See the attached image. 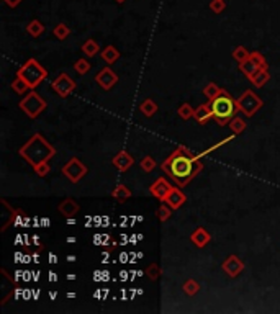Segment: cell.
<instances>
[{"label": "cell", "mask_w": 280, "mask_h": 314, "mask_svg": "<svg viewBox=\"0 0 280 314\" xmlns=\"http://www.w3.org/2000/svg\"><path fill=\"white\" fill-rule=\"evenodd\" d=\"M160 169L169 175L178 187H187L196 175L204 170V164L200 162L198 156H194L192 151L184 146L177 149L160 164Z\"/></svg>", "instance_id": "obj_1"}, {"label": "cell", "mask_w": 280, "mask_h": 314, "mask_svg": "<svg viewBox=\"0 0 280 314\" xmlns=\"http://www.w3.org/2000/svg\"><path fill=\"white\" fill-rule=\"evenodd\" d=\"M18 154L32 165V167H36V165L43 162H50L51 159L56 156V149L54 146L48 143L43 134L34 133L32 138L20 147Z\"/></svg>", "instance_id": "obj_2"}, {"label": "cell", "mask_w": 280, "mask_h": 314, "mask_svg": "<svg viewBox=\"0 0 280 314\" xmlns=\"http://www.w3.org/2000/svg\"><path fill=\"white\" fill-rule=\"evenodd\" d=\"M212 108H213V118L218 123V126H226L233 118L236 116L238 110V103L236 100L231 97L230 92H226L222 88L220 95L212 100Z\"/></svg>", "instance_id": "obj_3"}, {"label": "cell", "mask_w": 280, "mask_h": 314, "mask_svg": "<svg viewBox=\"0 0 280 314\" xmlns=\"http://www.w3.org/2000/svg\"><path fill=\"white\" fill-rule=\"evenodd\" d=\"M16 75H20L22 79L30 85V88H36L48 77V70L41 66L36 59L32 57V59H28L18 70H16Z\"/></svg>", "instance_id": "obj_4"}, {"label": "cell", "mask_w": 280, "mask_h": 314, "mask_svg": "<svg viewBox=\"0 0 280 314\" xmlns=\"http://www.w3.org/2000/svg\"><path fill=\"white\" fill-rule=\"evenodd\" d=\"M18 106H20V110L23 111V113L30 118V120H34V118H38L48 108V103H46V100L40 95V93L32 90V92L26 93V97L18 103Z\"/></svg>", "instance_id": "obj_5"}, {"label": "cell", "mask_w": 280, "mask_h": 314, "mask_svg": "<svg viewBox=\"0 0 280 314\" xmlns=\"http://www.w3.org/2000/svg\"><path fill=\"white\" fill-rule=\"evenodd\" d=\"M236 103H238V110L246 115L248 118L254 116L262 106H264V102H262L252 90H244L242 95L240 98H236Z\"/></svg>", "instance_id": "obj_6"}, {"label": "cell", "mask_w": 280, "mask_h": 314, "mask_svg": "<svg viewBox=\"0 0 280 314\" xmlns=\"http://www.w3.org/2000/svg\"><path fill=\"white\" fill-rule=\"evenodd\" d=\"M267 67H269V64H267L264 54L259 51H252L251 56H249L244 62L240 64V70L248 77V79H252L259 70H264Z\"/></svg>", "instance_id": "obj_7"}, {"label": "cell", "mask_w": 280, "mask_h": 314, "mask_svg": "<svg viewBox=\"0 0 280 314\" xmlns=\"http://www.w3.org/2000/svg\"><path fill=\"white\" fill-rule=\"evenodd\" d=\"M61 170H62L66 179H69V182H72V183H79L88 172L87 165L82 162L79 157H70L69 161L62 165Z\"/></svg>", "instance_id": "obj_8"}, {"label": "cell", "mask_w": 280, "mask_h": 314, "mask_svg": "<svg viewBox=\"0 0 280 314\" xmlns=\"http://www.w3.org/2000/svg\"><path fill=\"white\" fill-rule=\"evenodd\" d=\"M52 90H54L56 93L61 98H66V97H69L70 93L74 92V88H76V80H72L70 77L66 74V72H61L54 80H52Z\"/></svg>", "instance_id": "obj_9"}, {"label": "cell", "mask_w": 280, "mask_h": 314, "mask_svg": "<svg viewBox=\"0 0 280 314\" xmlns=\"http://www.w3.org/2000/svg\"><path fill=\"white\" fill-rule=\"evenodd\" d=\"M222 270L230 278H236L244 270V262L238 256H228L222 264Z\"/></svg>", "instance_id": "obj_10"}, {"label": "cell", "mask_w": 280, "mask_h": 314, "mask_svg": "<svg viewBox=\"0 0 280 314\" xmlns=\"http://www.w3.org/2000/svg\"><path fill=\"white\" fill-rule=\"evenodd\" d=\"M95 82H97L98 87L104 88V90H110V88L115 87V84L118 82V75L113 72L112 67H104L97 75H95Z\"/></svg>", "instance_id": "obj_11"}, {"label": "cell", "mask_w": 280, "mask_h": 314, "mask_svg": "<svg viewBox=\"0 0 280 314\" xmlns=\"http://www.w3.org/2000/svg\"><path fill=\"white\" fill-rule=\"evenodd\" d=\"M170 190H172V185L164 179V177H159V179L154 180V183L150 187V193L154 198H158L160 201H166Z\"/></svg>", "instance_id": "obj_12"}, {"label": "cell", "mask_w": 280, "mask_h": 314, "mask_svg": "<svg viewBox=\"0 0 280 314\" xmlns=\"http://www.w3.org/2000/svg\"><path fill=\"white\" fill-rule=\"evenodd\" d=\"M58 211L61 213V216H64L66 219H72L79 215L80 206L74 198L69 197V198H64L61 203L58 205Z\"/></svg>", "instance_id": "obj_13"}, {"label": "cell", "mask_w": 280, "mask_h": 314, "mask_svg": "<svg viewBox=\"0 0 280 314\" xmlns=\"http://www.w3.org/2000/svg\"><path fill=\"white\" fill-rule=\"evenodd\" d=\"M186 201H187V195L180 190V187L178 185L172 187V190L169 192L168 198H166V203H168L174 211L180 208L182 205H186Z\"/></svg>", "instance_id": "obj_14"}, {"label": "cell", "mask_w": 280, "mask_h": 314, "mask_svg": "<svg viewBox=\"0 0 280 314\" xmlns=\"http://www.w3.org/2000/svg\"><path fill=\"white\" fill-rule=\"evenodd\" d=\"M112 164L115 165V167L120 172H126L128 169H131V165L134 164V159L126 151H122V152H118L116 156L112 159Z\"/></svg>", "instance_id": "obj_15"}, {"label": "cell", "mask_w": 280, "mask_h": 314, "mask_svg": "<svg viewBox=\"0 0 280 314\" xmlns=\"http://www.w3.org/2000/svg\"><path fill=\"white\" fill-rule=\"evenodd\" d=\"M210 118H213V108H212V102L208 100L206 103H202L198 108L195 110L194 120L198 124H205L206 121H210Z\"/></svg>", "instance_id": "obj_16"}, {"label": "cell", "mask_w": 280, "mask_h": 314, "mask_svg": "<svg viewBox=\"0 0 280 314\" xmlns=\"http://www.w3.org/2000/svg\"><path fill=\"white\" fill-rule=\"evenodd\" d=\"M190 241H192V244L196 246L198 249H204L208 242L212 241V236L205 228H196L194 233L190 234Z\"/></svg>", "instance_id": "obj_17"}, {"label": "cell", "mask_w": 280, "mask_h": 314, "mask_svg": "<svg viewBox=\"0 0 280 314\" xmlns=\"http://www.w3.org/2000/svg\"><path fill=\"white\" fill-rule=\"evenodd\" d=\"M100 57H102L106 64H113L120 59V51H118L113 44H108L102 49V52H100Z\"/></svg>", "instance_id": "obj_18"}, {"label": "cell", "mask_w": 280, "mask_h": 314, "mask_svg": "<svg viewBox=\"0 0 280 314\" xmlns=\"http://www.w3.org/2000/svg\"><path fill=\"white\" fill-rule=\"evenodd\" d=\"M112 198H115L118 203H124V201L131 198V190H130L126 185L120 183V185H116L112 190Z\"/></svg>", "instance_id": "obj_19"}, {"label": "cell", "mask_w": 280, "mask_h": 314, "mask_svg": "<svg viewBox=\"0 0 280 314\" xmlns=\"http://www.w3.org/2000/svg\"><path fill=\"white\" fill-rule=\"evenodd\" d=\"M82 52H84L87 57H95L100 52V44L92 38L86 39L84 44H82Z\"/></svg>", "instance_id": "obj_20"}, {"label": "cell", "mask_w": 280, "mask_h": 314, "mask_svg": "<svg viewBox=\"0 0 280 314\" xmlns=\"http://www.w3.org/2000/svg\"><path fill=\"white\" fill-rule=\"evenodd\" d=\"M140 110H141V113L144 116L151 118V116H154L158 113V103L154 102V100H151V98H146L144 102H141Z\"/></svg>", "instance_id": "obj_21"}, {"label": "cell", "mask_w": 280, "mask_h": 314, "mask_svg": "<svg viewBox=\"0 0 280 314\" xmlns=\"http://www.w3.org/2000/svg\"><path fill=\"white\" fill-rule=\"evenodd\" d=\"M26 33L30 34V36H33V38H40L41 34L44 33V25L41 23L40 20H32L28 23V26H26Z\"/></svg>", "instance_id": "obj_22"}, {"label": "cell", "mask_w": 280, "mask_h": 314, "mask_svg": "<svg viewBox=\"0 0 280 314\" xmlns=\"http://www.w3.org/2000/svg\"><path fill=\"white\" fill-rule=\"evenodd\" d=\"M249 80L252 82V85H254V87L262 88V87H264V85L267 84V82L270 80V74H269V70H267V69L259 70V72L256 74V75L252 77V79H249Z\"/></svg>", "instance_id": "obj_23"}, {"label": "cell", "mask_w": 280, "mask_h": 314, "mask_svg": "<svg viewBox=\"0 0 280 314\" xmlns=\"http://www.w3.org/2000/svg\"><path fill=\"white\" fill-rule=\"evenodd\" d=\"M182 290H184V293H186L187 296H195L196 293L200 292V283L196 280H194V278H188V280L184 282Z\"/></svg>", "instance_id": "obj_24"}, {"label": "cell", "mask_w": 280, "mask_h": 314, "mask_svg": "<svg viewBox=\"0 0 280 314\" xmlns=\"http://www.w3.org/2000/svg\"><path fill=\"white\" fill-rule=\"evenodd\" d=\"M10 87H12V90H14L15 93H20V95H22V93H26L30 90V85L22 79L20 75H15V79L12 80Z\"/></svg>", "instance_id": "obj_25"}, {"label": "cell", "mask_w": 280, "mask_h": 314, "mask_svg": "<svg viewBox=\"0 0 280 314\" xmlns=\"http://www.w3.org/2000/svg\"><path fill=\"white\" fill-rule=\"evenodd\" d=\"M220 92H222V88H220L215 82H210V84L204 87V92H202V93L206 97V100H210V102H212V100H215L220 95Z\"/></svg>", "instance_id": "obj_26"}, {"label": "cell", "mask_w": 280, "mask_h": 314, "mask_svg": "<svg viewBox=\"0 0 280 314\" xmlns=\"http://www.w3.org/2000/svg\"><path fill=\"white\" fill-rule=\"evenodd\" d=\"M228 126L231 129V133H234V134H241L244 129H246V121L242 120V118L240 116H234L233 120H231L228 123Z\"/></svg>", "instance_id": "obj_27"}, {"label": "cell", "mask_w": 280, "mask_h": 314, "mask_svg": "<svg viewBox=\"0 0 280 314\" xmlns=\"http://www.w3.org/2000/svg\"><path fill=\"white\" fill-rule=\"evenodd\" d=\"M52 34H54L59 41H64L70 34V28L66 25V23H58L54 29H52Z\"/></svg>", "instance_id": "obj_28"}, {"label": "cell", "mask_w": 280, "mask_h": 314, "mask_svg": "<svg viewBox=\"0 0 280 314\" xmlns=\"http://www.w3.org/2000/svg\"><path fill=\"white\" fill-rule=\"evenodd\" d=\"M194 113H195V110L192 108V105H190V103H182L177 108V115L180 116L184 121H187V120H190V118H194Z\"/></svg>", "instance_id": "obj_29"}, {"label": "cell", "mask_w": 280, "mask_h": 314, "mask_svg": "<svg viewBox=\"0 0 280 314\" xmlns=\"http://www.w3.org/2000/svg\"><path fill=\"white\" fill-rule=\"evenodd\" d=\"M144 274H146V277L150 278L151 282H158L159 278H160V274H162V272H160V267H159L156 262H152V264H150V267H148V269L144 270Z\"/></svg>", "instance_id": "obj_30"}, {"label": "cell", "mask_w": 280, "mask_h": 314, "mask_svg": "<svg viewBox=\"0 0 280 314\" xmlns=\"http://www.w3.org/2000/svg\"><path fill=\"white\" fill-rule=\"evenodd\" d=\"M236 136L238 134H231V136H228V138H224L223 141H220V143H216V144H213L212 147H208V149H205V151H202L200 154H198V157L202 159V157H205V156H208V154H212L213 151H216V149H220V147H222V146H224L226 143H230V141H233L234 138H236Z\"/></svg>", "instance_id": "obj_31"}, {"label": "cell", "mask_w": 280, "mask_h": 314, "mask_svg": "<svg viewBox=\"0 0 280 314\" xmlns=\"http://www.w3.org/2000/svg\"><path fill=\"white\" fill-rule=\"evenodd\" d=\"M172 211H174V210H172L170 206H169L168 203H166V201H162V205H160V206H159V210H158V218H159V221H160V223H166V221H168V219L172 216Z\"/></svg>", "instance_id": "obj_32"}, {"label": "cell", "mask_w": 280, "mask_h": 314, "mask_svg": "<svg viewBox=\"0 0 280 314\" xmlns=\"http://www.w3.org/2000/svg\"><path fill=\"white\" fill-rule=\"evenodd\" d=\"M90 62L87 61V59H77V61L74 62V69H76V72L79 74V75H86L88 70H90Z\"/></svg>", "instance_id": "obj_33"}, {"label": "cell", "mask_w": 280, "mask_h": 314, "mask_svg": "<svg viewBox=\"0 0 280 314\" xmlns=\"http://www.w3.org/2000/svg\"><path fill=\"white\" fill-rule=\"evenodd\" d=\"M249 56H251V52H249L246 48H244V46H238V48L233 49V59H234L236 62H240V64L246 61Z\"/></svg>", "instance_id": "obj_34"}, {"label": "cell", "mask_w": 280, "mask_h": 314, "mask_svg": "<svg viewBox=\"0 0 280 314\" xmlns=\"http://www.w3.org/2000/svg\"><path fill=\"white\" fill-rule=\"evenodd\" d=\"M140 165H141V169H142V170L150 174V172H152L154 167H156V161H154V159H152L151 156H144V157L141 159Z\"/></svg>", "instance_id": "obj_35"}, {"label": "cell", "mask_w": 280, "mask_h": 314, "mask_svg": "<svg viewBox=\"0 0 280 314\" xmlns=\"http://www.w3.org/2000/svg\"><path fill=\"white\" fill-rule=\"evenodd\" d=\"M226 8V2L224 0H212L210 2V10L213 13H223V10Z\"/></svg>", "instance_id": "obj_36"}, {"label": "cell", "mask_w": 280, "mask_h": 314, "mask_svg": "<svg viewBox=\"0 0 280 314\" xmlns=\"http://www.w3.org/2000/svg\"><path fill=\"white\" fill-rule=\"evenodd\" d=\"M33 169H34V172H36L38 177H46L51 172L50 162H43V164H40V165H36V167H33Z\"/></svg>", "instance_id": "obj_37"}, {"label": "cell", "mask_w": 280, "mask_h": 314, "mask_svg": "<svg viewBox=\"0 0 280 314\" xmlns=\"http://www.w3.org/2000/svg\"><path fill=\"white\" fill-rule=\"evenodd\" d=\"M4 2L7 3L10 8H16V7H18V5L23 2V0H4Z\"/></svg>", "instance_id": "obj_38"}, {"label": "cell", "mask_w": 280, "mask_h": 314, "mask_svg": "<svg viewBox=\"0 0 280 314\" xmlns=\"http://www.w3.org/2000/svg\"><path fill=\"white\" fill-rule=\"evenodd\" d=\"M115 2H118V3H123V2H126V0H115Z\"/></svg>", "instance_id": "obj_39"}]
</instances>
